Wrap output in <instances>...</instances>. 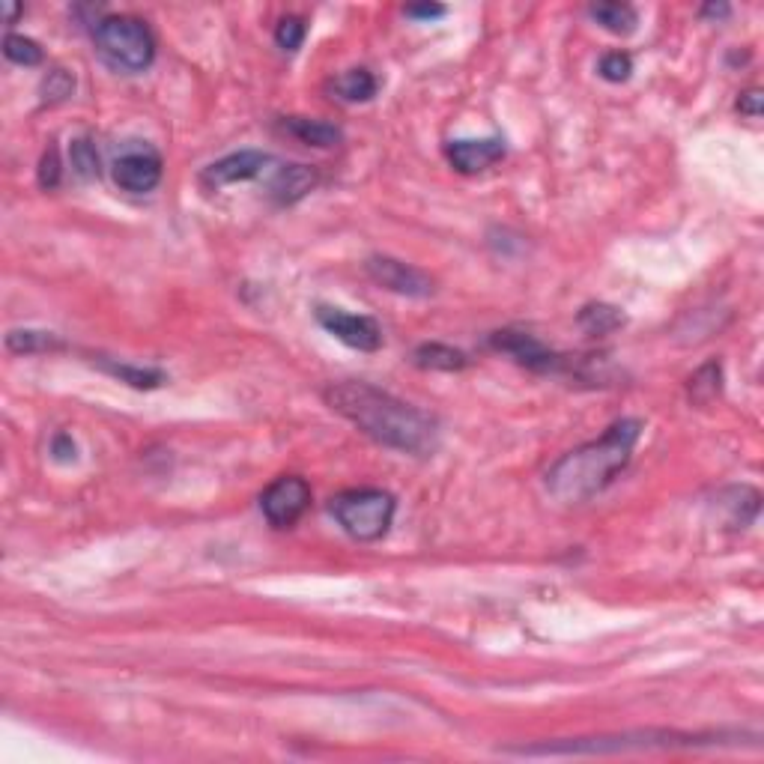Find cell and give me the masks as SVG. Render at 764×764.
<instances>
[{"mask_svg": "<svg viewBox=\"0 0 764 764\" xmlns=\"http://www.w3.org/2000/svg\"><path fill=\"white\" fill-rule=\"evenodd\" d=\"M69 159H72V171H75L81 180H96V177L102 174V168H99V153H96V147H93L90 138L72 141Z\"/></svg>", "mask_w": 764, "mask_h": 764, "instance_id": "23", "label": "cell"}, {"mask_svg": "<svg viewBox=\"0 0 764 764\" xmlns=\"http://www.w3.org/2000/svg\"><path fill=\"white\" fill-rule=\"evenodd\" d=\"M96 365L105 371V374H111V377H117L120 382H126V385H132V388H159L162 382L168 380L165 377V371H159V368H141V365H129V362H114V359H105V356H99L96 359Z\"/></svg>", "mask_w": 764, "mask_h": 764, "instance_id": "17", "label": "cell"}, {"mask_svg": "<svg viewBox=\"0 0 764 764\" xmlns=\"http://www.w3.org/2000/svg\"><path fill=\"white\" fill-rule=\"evenodd\" d=\"M412 362L424 371H445V374H454V371H463L469 365V356L463 350H454L448 344H421L415 353H412Z\"/></svg>", "mask_w": 764, "mask_h": 764, "instance_id": "15", "label": "cell"}, {"mask_svg": "<svg viewBox=\"0 0 764 764\" xmlns=\"http://www.w3.org/2000/svg\"><path fill=\"white\" fill-rule=\"evenodd\" d=\"M72 90H75V78H72L66 69H51V72L45 75V81H42V96H45V102H63V99L72 96Z\"/></svg>", "mask_w": 764, "mask_h": 764, "instance_id": "26", "label": "cell"}, {"mask_svg": "<svg viewBox=\"0 0 764 764\" xmlns=\"http://www.w3.org/2000/svg\"><path fill=\"white\" fill-rule=\"evenodd\" d=\"M311 508V484L299 475H281L260 493V511L275 529L296 526Z\"/></svg>", "mask_w": 764, "mask_h": 764, "instance_id": "6", "label": "cell"}, {"mask_svg": "<svg viewBox=\"0 0 764 764\" xmlns=\"http://www.w3.org/2000/svg\"><path fill=\"white\" fill-rule=\"evenodd\" d=\"M642 436L639 418H621L606 427L600 439H591L562 454L547 469V493L562 505H582L600 496L630 463L633 448Z\"/></svg>", "mask_w": 764, "mask_h": 764, "instance_id": "2", "label": "cell"}, {"mask_svg": "<svg viewBox=\"0 0 764 764\" xmlns=\"http://www.w3.org/2000/svg\"><path fill=\"white\" fill-rule=\"evenodd\" d=\"M588 15H591L603 30H609V33H615V36H627V33H633L636 24H639L636 9L627 6V3H594V6H588Z\"/></svg>", "mask_w": 764, "mask_h": 764, "instance_id": "18", "label": "cell"}, {"mask_svg": "<svg viewBox=\"0 0 764 764\" xmlns=\"http://www.w3.org/2000/svg\"><path fill=\"white\" fill-rule=\"evenodd\" d=\"M490 344L508 356H514L523 368L529 371H538V374H553V371H562L568 362L565 356L547 350L535 335L529 332H517V329H502V332H493Z\"/></svg>", "mask_w": 764, "mask_h": 764, "instance_id": "11", "label": "cell"}, {"mask_svg": "<svg viewBox=\"0 0 764 764\" xmlns=\"http://www.w3.org/2000/svg\"><path fill=\"white\" fill-rule=\"evenodd\" d=\"M278 168V159L272 153H263V150H239V153H230L218 162H212L200 180L206 189H224V186H233V183H248V180H257L263 177L266 171Z\"/></svg>", "mask_w": 764, "mask_h": 764, "instance_id": "9", "label": "cell"}, {"mask_svg": "<svg viewBox=\"0 0 764 764\" xmlns=\"http://www.w3.org/2000/svg\"><path fill=\"white\" fill-rule=\"evenodd\" d=\"M93 45L99 57L117 72H144L156 60V36L147 21L135 15H105L93 24Z\"/></svg>", "mask_w": 764, "mask_h": 764, "instance_id": "4", "label": "cell"}, {"mask_svg": "<svg viewBox=\"0 0 764 764\" xmlns=\"http://www.w3.org/2000/svg\"><path fill=\"white\" fill-rule=\"evenodd\" d=\"M165 165L153 147H132L114 162V183L129 194H150L162 183Z\"/></svg>", "mask_w": 764, "mask_h": 764, "instance_id": "10", "label": "cell"}, {"mask_svg": "<svg viewBox=\"0 0 764 764\" xmlns=\"http://www.w3.org/2000/svg\"><path fill=\"white\" fill-rule=\"evenodd\" d=\"M723 744L720 735H678V732H627V735H600V738H571L550 741L538 747L511 750L517 756H612L633 750H669V747H714Z\"/></svg>", "mask_w": 764, "mask_h": 764, "instance_id": "3", "label": "cell"}, {"mask_svg": "<svg viewBox=\"0 0 764 764\" xmlns=\"http://www.w3.org/2000/svg\"><path fill=\"white\" fill-rule=\"evenodd\" d=\"M576 320H579V326H582L588 335H609V332H615V329L624 326V314H621L618 308H612V305H603V302L585 305V308L579 311Z\"/></svg>", "mask_w": 764, "mask_h": 764, "instance_id": "20", "label": "cell"}, {"mask_svg": "<svg viewBox=\"0 0 764 764\" xmlns=\"http://www.w3.org/2000/svg\"><path fill=\"white\" fill-rule=\"evenodd\" d=\"M60 156H57V150L51 147L45 156H42V162H39V186L42 189H57L60 186Z\"/></svg>", "mask_w": 764, "mask_h": 764, "instance_id": "27", "label": "cell"}, {"mask_svg": "<svg viewBox=\"0 0 764 764\" xmlns=\"http://www.w3.org/2000/svg\"><path fill=\"white\" fill-rule=\"evenodd\" d=\"M406 15H409V18H421V21H430V18H442V15H445V6H439V3L406 6Z\"/></svg>", "mask_w": 764, "mask_h": 764, "instance_id": "30", "label": "cell"}, {"mask_svg": "<svg viewBox=\"0 0 764 764\" xmlns=\"http://www.w3.org/2000/svg\"><path fill=\"white\" fill-rule=\"evenodd\" d=\"M323 400L338 415L353 421L365 436H371L374 442L391 451L430 457L439 448V424L433 415L415 409L412 403L382 391L371 382H329L323 388Z\"/></svg>", "mask_w": 764, "mask_h": 764, "instance_id": "1", "label": "cell"}, {"mask_svg": "<svg viewBox=\"0 0 764 764\" xmlns=\"http://www.w3.org/2000/svg\"><path fill=\"white\" fill-rule=\"evenodd\" d=\"M3 54H6V60L15 63V66H39L42 57H45L42 48H39V42L30 39V36H21V33H6V39H3Z\"/></svg>", "mask_w": 764, "mask_h": 764, "instance_id": "22", "label": "cell"}, {"mask_svg": "<svg viewBox=\"0 0 764 764\" xmlns=\"http://www.w3.org/2000/svg\"><path fill=\"white\" fill-rule=\"evenodd\" d=\"M397 502L391 493L377 490V487H359V490H344L332 496L329 514L338 520V526L362 544L380 541L382 535L391 529Z\"/></svg>", "mask_w": 764, "mask_h": 764, "instance_id": "5", "label": "cell"}, {"mask_svg": "<svg viewBox=\"0 0 764 764\" xmlns=\"http://www.w3.org/2000/svg\"><path fill=\"white\" fill-rule=\"evenodd\" d=\"M317 323L338 338L341 344L359 350V353H377L382 347V329L374 317L365 314H350L344 308H332V305H320L317 311Z\"/></svg>", "mask_w": 764, "mask_h": 764, "instance_id": "7", "label": "cell"}, {"mask_svg": "<svg viewBox=\"0 0 764 764\" xmlns=\"http://www.w3.org/2000/svg\"><path fill=\"white\" fill-rule=\"evenodd\" d=\"M702 15H714V18H726V15H729V6H723V3H720V6H714V3H711V6H705V9H702Z\"/></svg>", "mask_w": 764, "mask_h": 764, "instance_id": "31", "label": "cell"}, {"mask_svg": "<svg viewBox=\"0 0 764 764\" xmlns=\"http://www.w3.org/2000/svg\"><path fill=\"white\" fill-rule=\"evenodd\" d=\"M6 350L15 356H33V353H54L63 350L60 335L42 332V329H12L6 335Z\"/></svg>", "mask_w": 764, "mask_h": 764, "instance_id": "16", "label": "cell"}, {"mask_svg": "<svg viewBox=\"0 0 764 764\" xmlns=\"http://www.w3.org/2000/svg\"><path fill=\"white\" fill-rule=\"evenodd\" d=\"M720 382H723V368H720V362H708V365H702L693 377H690V400L693 403H711L717 394H720Z\"/></svg>", "mask_w": 764, "mask_h": 764, "instance_id": "21", "label": "cell"}, {"mask_svg": "<svg viewBox=\"0 0 764 764\" xmlns=\"http://www.w3.org/2000/svg\"><path fill=\"white\" fill-rule=\"evenodd\" d=\"M51 454H54V460H60V463H72V460L78 457V448H75V442H72L69 433H57L54 442H51Z\"/></svg>", "mask_w": 764, "mask_h": 764, "instance_id": "28", "label": "cell"}, {"mask_svg": "<svg viewBox=\"0 0 764 764\" xmlns=\"http://www.w3.org/2000/svg\"><path fill=\"white\" fill-rule=\"evenodd\" d=\"M597 72H600V78H606V81H612V84H621V81L630 78L633 60H630V54H624V51H612V54H606V57L597 63Z\"/></svg>", "mask_w": 764, "mask_h": 764, "instance_id": "25", "label": "cell"}, {"mask_svg": "<svg viewBox=\"0 0 764 764\" xmlns=\"http://www.w3.org/2000/svg\"><path fill=\"white\" fill-rule=\"evenodd\" d=\"M445 159L451 162L454 171L472 177V174H481V171H487V168H493L496 162L505 159V141L499 135L448 141L445 144Z\"/></svg>", "mask_w": 764, "mask_h": 764, "instance_id": "12", "label": "cell"}, {"mask_svg": "<svg viewBox=\"0 0 764 764\" xmlns=\"http://www.w3.org/2000/svg\"><path fill=\"white\" fill-rule=\"evenodd\" d=\"M3 12H6V21L12 24V21H15V15L21 12V6H15V3H6V6H3Z\"/></svg>", "mask_w": 764, "mask_h": 764, "instance_id": "32", "label": "cell"}, {"mask_svg": "<svg viewBox=\"0 0 764 764\" xmlns=\"http://www.w3.org/2000/svg\"><path fill=\"white\" fill-rule=\"evenodd\" d=\"M305 33H308V27L299 15H284L275 27V42L284 51H299L305 42Z\"/></svg>", "mask_w": 764, "mask_h": 764, "instance_id": "24", "label": "cell"}, {"mask_svg": "<svg viewBox=\"0 0 764 764\" xmlns=\"http://www.w3.org/2000/svg\"><path fill=\"white\" fill-rule=\"evenodd\" d=\"M314 186H317V174L308 165H278L269 189L281 206H290V203L302 200Z\"/></svg>", "mask_w": 764, "mask_h": 764, "instance_id": "13", "label": "cell"}, {"mask_svg": "<svg viewBox=\"0 0 764 764\" xmlns=\"http://www.w3.org/2000/svg\"><path fill=\"white\" fill-rule=\"evenodd\" d=\"M365 272L371 275L374 284H380L382 290H391L397 296H409V299H427L433 293V278L397 257H368Z\"/></svg>", "mask_w": 764, "mask_h": 764, "instance_id": "8", "label": "cell"}, {"mask_svg": "<svg viewBox=\"0 0 764 764\" xmlns=\"http://www.w3.org/2000/svg\"><path fill=\"white\" fill-rule=\"evenodd\" d=\"M332 93L341 102H368L377 96V78L368 69H350L332 81Z\"/></svg>", "mask_w": 764, "mask_h": 764, "instance_id": "19", "label": "cell"}, {"mask_svg": "<svg viewBox=\"0 0 764 764\" xmlns=\"http://www.w3.org/2000/svg\"><path fill=\"white\" fill-rule=\"evenodd\" d=\"M738 111L747 114V117H759L762 114V93L759 90H750L738 99Z\"/></svg>", "mask_w": 764, "mask_h": 764, "instance_id": "29", "label": "cell"}, {"mask_svg": "<svg viewBox=\"0 0 764 764\" xmlns=\"http://www.w3.org/2000/svg\"><path fill=\"white\" fill-rule=\"evenodd\" d=\"M281 129L287 135H293L296 141L308 144V147H320V150H329V147H338L344 141V132L332 123H323V120H308V117H287L281 123Z\"/></svg>", "mask_w": 764, "mask_h": 764, "instance_id": "14", "label": "cell"}]
</instances>
